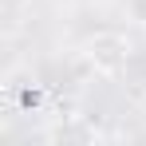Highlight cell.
Masks as SVG:
<instances>
[{"instance_id": "1", "label": "cell", "mask_w": 146, "mask_h": 146, "mask_svg": "<svg viewBox=\"0 0 146 146\" xmlns=\"http://www.w3.org/2000/svg\"><path fill=\"white\" fill-rule=\"evenodd\" d=\"M87 63L95 67V71L103 75H119L122 67H126V59H130V44L122 40L119 32H103V36H95L91 44H87Z\"/></svg>"}, {"instance_id": "2", "label": "cell", "mask_w": 146, "mask_h": 146, "mask_svg": "<svg viewBox=\"0 0 146 146\" xmlns=\"http://www.w3.org/2000/svg\"><path fill=\"white\" fill-rule=\"evenodd\" d=\"M126 8H130V16L138 24H146V0H126Z\"/></svg>"}, {"instance_id": "3", "label": "cell", "mask_w": 146, "mask_h": 146, "mask_svg": "<svg viewBox=\"0 0 146 146\" xmlns=\"http://www.w3.org/2000/svg\"><path fill=\"white\" fill-rule=\"evenodd\" d=\"M8 4H12V8H16V4H24V0H8Z\"/></svg>"}]
</instances>
